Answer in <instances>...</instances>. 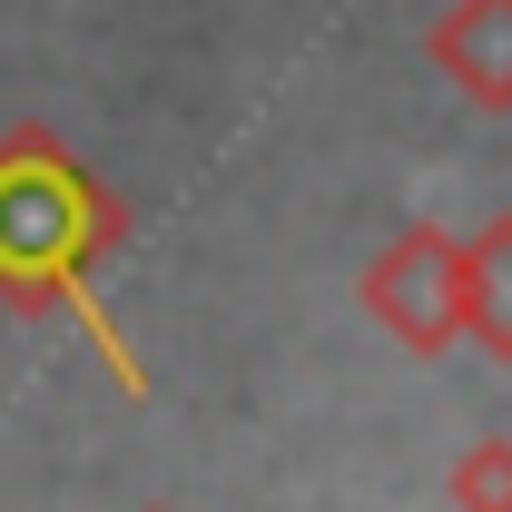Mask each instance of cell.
Listing matches in <instances>:
<instances>
[{"label":"cell","instance_id":"6da1fadb","mask_svg":"<svg viewBox=\"0 0 512 512\" xmlns=\"http://www.w3.org/2000/svg\"><path fill=\"white\" fill-rule=\"evenodd\" d=\"M89 207L69 188L60 168H0V276H20V286H79V247H89Z\"/></svg>","mask_w":512,"mask_h":512}]
</instances>
